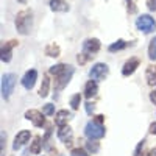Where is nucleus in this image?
<instances>
[{
	"mask_svg": "<svg viewBox=\"0 0 156 156\" xmlns=\"http://www.w3.org/2000/svg\"><path fill=\"white\" fill-rule=\"evenodd\" d=\"M19 2H20V3H25V2H27V0H19Z\"/></svg>",
	"mask_w": 156,
	"mask_h": 156,
	"instance_id": "f704fd0d",
	"label": "nucleus"
},
{
	"mask_svg": "<svg viewBox=\"0 0 156 156\" xmlns=\"http://www.w3.org/2000/svg\"><path fill=\"white\" fill-rule=\"evenodd\" d=\"M30 131H27V129H23V131H19V134L16 136V139H14V145H12V148L14 150H19L22 145H25L27 142L30 140Z\"/></svg>",
	"mask_w": 156,
	"mask_h": 156,
	"instance_id": "9d476101",
	"label": "nucleus"
},
{
	"mask_svg": "<svg viewBox=\"0 0 156 156\" xmlns=\"http://www.w3.org/2000/svg\"><path fill=\"white\" fill-rule=\"evenodd\" d=\"M108 72H109V69H108L106 64L98 62V64H95V66L90 69L89 76H90V80H94V81H103V80L106 78Z\"/></svg>",
	"mask_w": 156,
	"mask_h": 156,
	"instance_id": "423d86ee",
	"label": "nucleus"
},
{
	"mask_svg": "<svg viewBox=\"0 0 156 156\" xmlns=\"http://www.w3.org/2000/svg\"><path fill=\"white\" fill-rule=\"evenodd\" d=\"M70 156H89L83 148H73L72 151H70Z\"/></svg>",
	"mask_w": 156,
	"mask_h": 156,
	"instance_id": "bb28decb",
	"label": "nucleus"
},
{
	"mask_svg": "<svg viewBox=\"0 0 156 156\" xmlns=\"http://www.w3.org/2000/svg\"><path fill=\"white\" fill-rule=\"evenodd\" d=\"M14 41H11V42H6L2 45V61L3 62H9L11 61V48L14 47Z\"/></svg>",
	"mask_w": 156,
	"mask_h": 156,
	"instance_id": "4468645a",
	"label": "nucleus"
},
{
	"mask_svg": "<svg viewBox=\"0 0 156 156\" xmlns=\"http://www.w3.org/2000/svg\"><path fill=\"white\" fill-rule=\"evenodd\" d=\"M97 90H98V87H97V83H95L94 80L87 81L86 86H84V97H86V98L94 97V95L97 94Z\"/></svg>",
	"mask_w": 156,
	"mask_h": 156,
	"instance_id": "dca6fc26",
	"label": "nucleus"
},
{
	"mask_svg": "<svg viewBox=\"0 0 156 156\" xmlns=\"http://www.w3.org/2000/svg\"><path fill=\"white\" fill-rule=\"evenodd\" d=\"M45 55L50 56V58H56V56L59 55V47H58L56 44H50V45H47V48H45Z\"/></svg>",
	"mask_w": 156,
	"mask_h": 156,
	"instance_id": "a211bd4d",
	"label": "nucleus"
},
{
	"mask_svg": "<svg viewBox=\"0 0 156 156\" xmlns=\"http://www.w3.org/2000/svg\"><path fill=\"white\" fill-rule=\"evenodd\" d=\"M16 86V75L14 73H6L2 76V94H3V98H9L12 89Z\"/></svg>",
	"mask_w": 156,
	"mask_h": 156,
	"instance_id": "39448f33",
	"label": "nucleus"
},
{
	"mask_svg": "<svg viewBox=\"0 0 156 156\" xmlns=\"http://www.w3.org/2000/svg\"><path fill=\"white\" fill-rule=\"evenodd\" d=\"M58 137H59V140H62V142H64V144H69L70 139H72V129H70V126H67V125L59 126Z\"/></svg>",
	"mask_w": 156,
	"mask_h": 156,
	"instance_id": "ddd939ff",
	"label": "nucleus"
},
{
	"mask_svg": "<svg viewBox=\"0 0 156 156\" xmlns=\"http://www.w3.org/2000/svg\"><path fill=\"white\" fill-rule=\"evenodd\" d=\"M126 47V42L125 41H122V39H120V41H117V42H114L112 45H109V51H117V50H122V48H125Z\"/></svg>",
	"mask_w": 156,
	"mask_h": 156,
	"instance_id": "4be33fe9",
	"label": "nucleus"
},
{
	"mask_svg": "<svg viewBox=\"0 0 156 156\" xmlns=\"http://www.w3.org/2000/svg\"><path fill=\"white\" fill-rule=\"evenodd\" d=\"M36 78H37V72H36L34 69L28 70L27 73L22 76V86H23L25 89H31V87L34 86V83H36Z\"/></svg>",
	"mask_w": 156,
	"mask_h": 156,
	"instance_id": "1a4fd4ad",
	"label": "nucleus"
},
{
	"mask_svg": "<svg viewBox=\"0 0 156 156\" xmlns=\"http://www.w3.org/2000/svg\"><path fill=\"white\" fill-rule=\"evenodd\" d=\"M80 100H81V95H80V94L73 95L72 100H70V106H72L73 109H78V106H80Z\"/></svg>",
	"mask_w": 156,
	"mask_h": 156,
	"instance_id": "b1692460",
	"label": "nucleus"
},
{
	"mask_svg": "<svg viewBox=\"0 0 156 156\" xmlns=\"http://www.w3.org/2000/svg\"><path fill=\"white\" fill-rule=\"evenodd\" d=\"M48 86H50L48 76H44V81H42L41 90H39V95H41V97H47V95H48Z\"/></svg>",
	"mask_w": 156,
	"mask_h": 156,
	"instance_id": "aec40b11",
	"label": "nucleus"
},
{
	"mask_svg": "<svg viewBox=\"0 0 156 156\" xmlns=\"http://www.w3.org/2000/svg\"><path fill=\"white\" fill-rule=\"evenodd\" d=\"M145 76H147V83L150 86H156V67L154 66H150L145 72Z\"/></svg>",
	"mask_w": 156,
	"mask_h": 156,
	"instance_id": "f3484780",
	"label": "nucleus"
},
{
	"mask_svg": "<svg viewBox=\"0 0 156 156\" xmlns=\"http://www.w3.org/2000/svg\"><path fill=\"white\" fill-rule=\"evenodd\" d=\"M86 147H87V150L90 151V153H97L98 151V144H97V142H94V139H90L89 142H87V144H86Z\"/></svg>",
	"mask_w": 156,
	"mask_h": 156,
	"instance_id": "5701e85b",
	"label": "nucleus"
},
{
	"mask_svg": "<svg viewBox=\"0 0 156 156\" xmlns=\"http://www.w3.org/2000/svg\"><path fill=\"white\" fill-rule=\"evenodd\" d=\"M150 133L151 134H156V123H151L150 125Z\"/></svg>",
	"mask_w": 156,
	"mask_h": 156,
	"instance_id": "7c9ffc66",
	"label": "nucleus"
},
{
	"mask_svg": "<svg viewBox=\"0 0 156 156\" xmlns=\"http://www.w3.org/2000/svg\"><path fill=\"white\" fill-rule=\"evenodd\" d=\"M136 27H137L142 33L148 34V33L154 31V28H156V22H154V19H153L151 16H148V14H142V16H139L137 20H136Z\"/></svg>",
	"mask_w": 156,
	"mask_h": 156,
	"instance_id": "20e7f679",
	"label": "nucleus"
},
{
	"mask_svg": "<svg viewBox=\"0 0 156 156\" xmlns=\"http://www.w3.org/2000/svg\"><path fill=\"white\" fill-rule=\"evenodd\" d=\"M73 75V67L66 66L59 73H56V80H55V90H61L67 86V83L70 81V78Z\"/></svg>",
	"mask_w": 156,
	"mask_h": 156,
	"instance_id": "7ed1b4c3",
	"label": "nucleus"
},
{
	"mask_svg": "<svg viewBox=\"0 0 156 156\" xmlns=\"http://www.w3.org/2000/svg\"><path fill=\"white\" fill-rule=\"evenodd\" d=\"M64 67H66V66H64V64H58V66H51L50 67V73L51 75H56V73H59Z\"/></svg>",
	"mask_w": 156,
	"mask_h": 156,
	"instance_id": "a878e982",
	"label": "nucleus"
},
{
	"mask_svg": "<svg viewBox=\"0 0 156 156\" xmlns=\"http://www.w3.org/2000/svg\"><path fill=\"white\" fill-rule=\"evenodd\" d=\"M22 156H28V151H23V153H22Z\"/></svg>",
	"mask_w": 156,
	"mask_h": 156,
	"instance_id": "72a5a7b5",
	"label": "nucleus"
},
{
	"mask_svg": "<svg viewBox=\"0 0 156 156\" xmlns=\"http://www.w3.org/2000/svg\"><path fill=\"white\" fill-rule=\"evenodd\" d=\"M103 119H105L103 115H97L95 120L89 122V123L86 125L84 134H86L89 139H94V140H95V139H101L103 136H105V126L101 125Z\"/></svg>",
	"mask_w": 156,
	"mask_h": 156,
	"instance_id": "f03ea898",
	"label": "nucleus"
},
{
	"mask_svg": "<svg viewBox=\"0 0 156 156\" xmlns=\"http://www.w3.org/2000/svg\"><path fill=\"white\" fill-rule=\"evenodd\" d=\"M147 156H156V148H151L150 151H148V154Z\"/></svg>",
	"mask_w": 156,
	"mask_h": 156,
	"instance_id": "473e14b6",
	"label": "nucleus"
},
{
	"mask_svg": "<svg viewBox=\"0 0 156 156\" xmlns=\"http://www.w3.org/2000/svg\"><path fill=\"white\" fill-rule=\"evenodd\" d=\"M100 50V41L98 39H87V41H84L83 44V51L86 55H94L97 53V51Z\"/></svg>",
	"mask_w": 156,
	"mask_h": 156,
	"instance_id": "6e6552de",
	"label": "nucleus"
},
{
	"mask_svg": "<svg viewBox=\"0 0 156 156\" xmlns=\"http://www.w3.org/2000/svg\"><path fill=\"white\" fill-rule=\"evenodd\" d=\"M147 6L150 11H156V0H147Z\"/></svg>",
	"mask_w": 156,
	"mask_h": 156,
	"instance_id": "cd10ccee",
	"label": "nucleus"
},
{
	"mask_svg": "<svg viewBox=\"0 0 156 156\" xmlns=\"http://www.w3.org/2000/svg\"><path fill=\"white\" fill-rule=\"evenodd\" d=\"M30 151L34 153V154H39V153H41V139H39V137H34V139H33V144H31Z\"/></svg>",
	"mask_w": 156,
	"mask_h": 156,
	"instance_id": "412c9836",
	"label": "nucleus"
},
{
	"mask_svg": "<svg viewBox=\"0 0 156 156\" xmlns=\"http://www.w3.org/2000/svg\"><path fill=\"white\" fill-rule=\"evenodd\" d=\"M33 27V12L31 9H23L16 16V28L20 34H30Z\"/></svg>",
	"mask_w": 156,
	"mask_h": 156,
	"instance_id": "f257e3e1",
	"label": "nucleus"
},
{
	"mask_svg": "<svg viewBox=\"0 0 156 156\" xmlns=\"http://www.w3.org/2000/svg\"><path fill=\"white\" fill-rule=\"evenodd\" d=\"M89 58H90V56H87L86 53H83V55H78V62H80V64H84Z\"/></svg>",
	"mask_w": 156,
	"mask_h": 156,
	"instance_id": "c85d7f7f",
	"label": "nucleus"
},
{
	"mask_svg": "<svg viewBox=\"0 0 156 156\" xmlns=\"http://www.w3.org/2000/svg\"><path fill=\"white\" fill-rule=\"evenodd\" d=\"M44 115H45L44 112H39V111H36V109H30V111L25 112V119H28L34 126H42V125L45 123Z\"/></svg>",
	"mask_w": 156,
	"mask_h": 156,
	"instance_id": "0eeeda50",
	"label": "nucleus"
},
{
	"mask_svg": "<svg viewBox=\"0 0 156 156\" xmlns=\"http://www.w3.org/2000/svg\"><path fill=\"white\" fill-rule=\"evenodd\" d=\"M70 114H69V111H66V109H61V111H58L56 112V119H55V122H56V125L58 126H64L67 123V120L70 119Z\"/></svg>",
	"mask_w": 156,
	"mask_h": 156,
	"instance_id": "2eb2a0df",
	"label": "nucleus"
},
{
	"mask_svg": "<svg viewBox=\"0 0 156 156\" xmlns=\"http://www.w3.org/2000/svg\"><path fill=\"white\" fill-rule=\"evenodd\" d=\"M50 8H51V11H56V12H67L69 11V3L64 2V0H51Z\"/></svg>",
	"mask_w": 156,
	"mask_h": 156,
	"instance_id": "f8f14e48",
	"label": "nucleus"
},
{
	"mask_svg": "<svg viewBox=\"0 0 156 156\" xmlns=\"http://www.w3.org/2000/svg\"><path fill=\"white\" fill-rule=\"evenodd\" d=\"M148 58L151 61H156V36L151 39L150 47H148Z\"/></svg>",
	"mask_w": 156,
	"mask_h": 156,
	"instance_id": "6ab92c4d",
	"label": "nucleus"
},
{
	"mask_svg": "<svg viewBox=\"0 0 156 156\" xmlns=\"http://www.w3.org/2000/svg\"><path fill=\"white\" fill-rule=\"evenodd\" d=\"M86 112L87 114H92V111H94V105H92V103H86Z\"/></svg>",
	"mask_w": 156,
	"mask_h": 156,
	"instance_id": "c756f323",
	"label": "nucleus"
},
{
	"mask_svg": "<svg viewBox=\"0 0 156 156\" xmlns=\"http://www.w3.org/2000/svg\"><path fill=\"white\" fill-rule=\"evenodd\" d=\"M42 112L45 114V115H51L55 112V108H53V105L51 103H47V105H44V108H42Z\"/></svg>",
	"mask_w": 156,
	"mask_h": 156,
	"instance_id": "393cba45",
	"label": "nucleus"
},
{
	"mask_svg": "<svg viewBox=\"0 0 156 156\" xmlns=\"http://www.w3.org/2000/svg\"><path fill=\"white\" fill-rule=\"evenodd\" d=\"M150 98H151L153 103H156V92H151V94H150Z\"/></svg>",
	"mask_w": 156,
	"mask_h": 156,
	"instance_id": "2f4dec72",
	"label": "nucleus"
},
{
	"mask_svg": "<svg viewBox=\"0 0 156 156\" xmlns=\"http://www.w3.org/2000/svg\"><path fill=\"white\" fill-rule=\"evenodd\" d=\"M139 64H140V61H139V58H131V59H128L126 62H125V66H123V69H122V73L125 75V76H128V75H131L137 67H139Z\"/></svg>",
	"mask_w": 156,
	"mask_h": 156,
	"instance_id": "9b49d317",
	"label": "nucleus"
}]
</instances>
